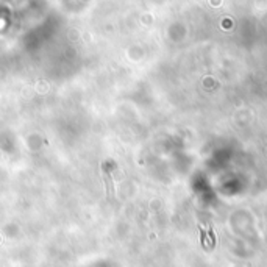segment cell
I'll use <instances>...</instances> for the list:
<instances>
[{"label": "cell", "mask_w": 267, "mask_h": 267, "mask_svg": "<svg viewBox=\"0 0 267 267\" xmlns=\"http://www.w3.org/2000/svg\"><path fill=\"white\" fill-rule=\"evenodd\" d=\"M200 241H201V247L206 248V231L201 227H200Z\"/></svg>", "instance_id": "obj_1"}]
</instances>
